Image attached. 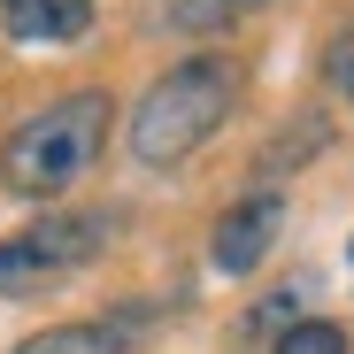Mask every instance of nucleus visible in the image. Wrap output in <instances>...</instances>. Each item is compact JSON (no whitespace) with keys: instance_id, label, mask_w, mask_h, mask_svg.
<instances>
[{"instance_id":"0eeeda50","label":"nucleus","mask_w":354,"mask_h":354,"mask_svg":"<svg viewBox=\"0 0 354 354\" xmlns=\"http://www.w3.org/2000/svg\"><path fill=\"white\" fill-rule=\"evenodd\" d=\"M301 285H308V277H292V285H277V292H270V301H254V308H247V324H239V339H270V346H277L292 324H301Z\"/></svg>"},{"instance_id":"1a4fd4ad","label":"nucleus","mask_w":354,"mask_h":354,"mask_svg":"<svg viewBox=\"0 0 354 354\" xmlns=\"http://www.w3.org/2000/svg\"><path fill=\"white\" fill-rule=\"evenodd\" d=\"M247 8H262V0H177L169 24H177V31H216V24H231V16H247Z\"/></svg>"},{"instance_id":"7ed1b4c3","label":"nucleus","mask_w":354,"mask_h":354,"mask_svg":"<svg viewBox=\"0 0 354 354\" xmlns=\"http://www.w3.org/2000/svg\"><path fill=\"white\" fill-rule=\"evenodd\" d=\"M108 231H115V216H100V208H62V216H39V223L8 231L0 239V301H24V292L77 277L85 262L108 254Z\"/></svg>"},{"instance_id":"423d86ee","label":"nucleus","mask_w":354,"mask_h":354,"mask_svg":"<svg viewBox=\"0 0 354 354\" xmlns=\"http://www.w3.org/2000/svg\"><path fill=\"white\" fill-rule=\"evenodd\" d=\"M16 354H131V339L115 324H54V331L24 339Z\"/></svg>"},{"instance_id":"9d476101","label":"nucleus","mask_w":354,"mask_h":354,"mask_svg":"<svg viewBox=\"0 0 354 354\" xmlns=\"http://www.w3.org/2000/svg\"><path fill=\"white\" fill-rule=\"evenodd\" d=\"M346 108H354V62H346Z\"/></svg>"},{"instance_id":"f03ea898","label":"nucleus","mask_w":354,"mask_h":354,"mask_svg":"<svg viewBox=\"0 0 354 354\" xmlns=\"http://www.w3.org/2000/svg\"><path fill=\"white\" fill-rule=\"evenodd\" d=\"M108 115H115V100H108L100 85L46 100L39 115H24V124L0 139V185L24 193V201H62L77 177L100 162V147H108Z\"/></svg>"},{"instance_id":"f257e3e1","label":"nucleus","mask_w":354,"mask_h":354,"mask_svg":"<svg viewBox=\"0 0 354 354\" xmlns=\"http://www.w3.org/2000/svg\"><path fill=\"white\" fill-rule=\"evenodd\" d=\"M239 62L231 54H185V62H169L139 100H131V124H124V147L139 169H177L193 162L223 124L231 108H239Z\"/></svg>"},{"instance_id":"9b49d317","label":"nucleus","mask_w":354,"mask_h":354,"mask_svg":"<svg viewBox=\"0 0 354 354\" xmlns=\"http://www.w3.org/2000/svg\"><path fill=\"white\" fill-rule=\"evenodd\" d=\"M346 262H354V247H346Z\"/></svg>"},{"instance_id":"20e7f679","label":"nucleus","mask_w":354,"mask_h":354,"mask_svg":"<svg viewBox=\"0 0 354 354\" xmlns=\"http://www.w3.org/2000/svg\"><path fill=\"white\" fill-rule=\"evenodd\" d=\"M285 239V193H247V201H231L223 216H216V231H208V262L223 270V277H254L262 262H270V247Z\"/></svg>"},{"instance_id":"39448f33","label":"nucleus","mask_w":354,"mask_h":354,"mask_svg":"<svg viewBox=\"0 0 354 354\" xmlns=\"http://www.w3.org/2000/svg\"><path fill=\"white\" fill-rule=\"evenodd\" d=\"M16 46H77L93 31V0H0Z\"/></svg>"},{"instance_id":"6e6552de","label":"nucleus","mask_w":354,"mask_h":354,"mask_svg":"<svg viewBox=\"0 0 354 354\" xmlns=\"http://www.w3.org/2000/svg\"><path fill=\"white\" fill-rule=\"evenodd\" d=\"M354 339H346V324H331V316H301V324H292L270 354H346Z\"/></svg>"}]
</instances>
